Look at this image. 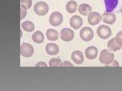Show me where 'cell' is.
I'll return each instance as SVG.
<instances>
[{
	"instance_id": "obj_1",
	"label": "cell",
	"mask_w": 122,
	"mask_h": 91,
	"mask_svg": "<svg viewBox=\"0 0 122 91\" xmlns=\"http://www.w3.org/2000/svg\"><path fill=\"white\" fill-rule=\"evenodd\" d=\"M114 58V55L108 50L104 49L101 52L99 57L100 61L106 65L110 64L112 63Z\"/></svg>"
},
{
	"instance_id": "obj_2",
	"label": "cell",
	"mask_w": 122,
	"mask_h": 91,
	"mask_svg": "<svg viewBox=\"0 0 122 91\" xmlns=\"http://www.w3.org/2000/svg\"><path fill=\"white\" fill-rule=\"evenodd\" d=\"M97 32L98 36L100 38L106 39L112 35L111 29L108 26L102 25L97 28Z\"/></svg>"
},
{
	"instance_id": "obj_3",
	"label": "cell",
	"mask_w": 122,
	"mask_h": 91,
	"mask_svg": "<svg viewBox=\"0 0 122 91\" xmlns=\"http://www.w3.org/2000/svg\"><path fill=\"white\" fill-rule=\"evenodd\" d=\"M34 10L37 15L42 16L46 14L49 10V7L47 4L43 1H40L34 5Z\"/></svg>"
},
{
	"instance_id": "obj_4",
	"label": "cell",
	"mask_w": 122,
	"mask_h": 91,
	"mask_svg": "<svg viewBox=\"0 0 122 91\" xmlns=\"http://www.w3.org/2000/svg\"><path fill=\"white\" fill-rule=\"evenodd\" d=\"M79 34L81 39L85 41H89L91 40L94 35L92 29L88 27H85L82 28L80 31Z\"/></svg>"
},
{
	"instance_id": "obj_5",
	"label": "cell",
	"mask_w": 122,
	"mask_h": 91,
	"mask_svg": "<svg viewBox=\"0 0 122 91\" xmlns=\"http://www.w3.org/2000/svg\"><path fill=\"white\" fill-rule=\"evenodd\" d=\"M63 19V17L61 13L57 11H55L51 14L49 20L52 25L57 26L62 23Z\"/></svg>"
},
{
	"instance_id": "obj_6",
	"label": "cell",
	"mask_w": 122,
	"mask_h": 91,
	"mask_svg": "<svg viewBox=\"0 0 122 91\" xmlns=\"http://www.w3.org/2000/svg\"><path fill=\"white\" fill-rule=\"evenodd\" d=\"M34 51L32 46L28 43H23L20 46V54L24 57H30L33 54Z\"/></svg>"
},
{
	"instance_id": "obj_7",
	"label": "cell",
	"mask_w": 122,
	"mask_h": 91,
	"mask_svg": "<svg viewBox=\"0 0 122 91\" xmlns=\"http://www.w3.org/2000/svg\"><path fill=\"white\" fill-rule=\"evenodd\" d=\"M61 38L63 41H69L73 38L74 34L73 31L71 29L67 28H64L60 32Z\"/></svg>"
},
{
	"instance_id": "obj_8",
	"label": "cell",
	"mask_w": 122,
	"mask_h": 91,
	"mask_svg": "<svg viewBox=\"0 0 122 91\" xmlns=\"http://www.w3.org/2000/svg\"><path fill=\"white\" fill-rule=\"evenodd\" d=\"M102 18V16L99 13L95 12H91L88 14V21L91 25L94 26L99 23Z\"/></svg>"
},
{
	"instance_id": "obj_9",
	"label": "cell",
	"mask_w": 122,
	"mask_h": 91,
	"mask_svg": "<svg viewBox=\"0 0 122 91\" xmlns=\"http://www.w3.org/2000/svg\"><path fill=\"white\" fill-rule=\"evenodd\" d=\"M70 26L75 29L79 28L82 25V18L80 16L75 15L72 16L70 19Z\"/></svg>"
},
{
	"instance_id": "obj_10",
	"label": "cell",
	"mask_w": 122,
	"mask_h": 91,
	"mask_svg": "<svg viewBox=\"0 0 122 91\" xmlns=\"http://www.w3.org/2000/svg\"><path fill=\"white\" fill-rule=\"evenodd\" d=\"M85 53L87 58L90 59H93L97 57L98 49L94 46H90L86 49Z\"/></svg>"
},
{
	"instance_id": "obj_11",
	"label": "cell",
	"mask_w": 122,
	"mask_h": 91,
	"mask_svg": "<svg viewBox=\"0 0 122 91\" xmlns=\"http://www.w3.org/2000/svg\"><path fill=\"white\" fill-rule=\"evenodd\" d=\"M102 21L105 23L112 24L116 21V15L112 13L105 12L102 14Z\"/></svg>"
},
{
	"instance_id": "obj_12",
	"label": "cell",
	"mask_w": 122,
	"mask_h": 91,
	"mask_svg": "<svg viewBox=\"0 0 122 91\" xmlns=\"http://www.w3.org/2000/svg\"><path fill=\"white\" fill-rule=\"evenodd\" d=\"M46 50L47 53L50 55H55L59 52V48L57 45L53 43H48L46 46Z\"/></svg>"
},
{
	"instance_id": "obj_13",
	"label": "cell",
	"mask_w": 122,
	"mask_h": 91,
	"mask_svg": "<svg viewBox=\"0 0 122 91\" xmlns=\"http://www.w3.org/2000/svg\"><path fill=\"white\" fill-rule=\"evenodd\" d=\"M71 58L75 63L78 64L82 63L84 60L82 53L79 50L73 52L71 54Z\"/></svg>"
},
{
	"instance_id": "obj_14",
	"label": "cell",
	"mask_w": 122,
	"mask_h": 91,
	"mask_svg": "<svg viewBox=\"0 0 122 91\" xmlns=\"http://www.w3.org/2000/svg\"><path fill=\"white\" fill-rule=\"evenodd\" d=\"M92 10L91 6L88 4L86 3H82L81 4L78 8V11L81 14L84 15H87Z\"/></svg>"
},
{
	"instance_id": "obj_15",
	"label": "cell",
	"mask_w": 122,
	"mask_h": 91,
	"mask_svg": "<svg viewBox=\"0 0 122 91\" xmlns=\"http://www.w3.org/2000/svg\"><path fill=\"white\" fill-rule=\"evenodd\" d=\"M118 0H104L107 12H111L117 6Z\"/></svg>"
},
{
	"instance_id": "obj_16",
	"label": "cell",
	"mask_w": 122,
	"mask_h": 91,
	"mask_svg": "<svg viewBox=\"0 0 122 91\" xmlns=\"http://www.w3.org/2000/svg\"><path fill=\"white\" fill-rule=\"evenodd\" d=\"M46 35L47 39L51 41H55L58 40L59 34L56 30L52 29H47L46 32Z\"/></svg>"
},
{
	"instance_id": "obj_17",
	"label": "cell",
	"mask_w": 122,
	"mask_h": 91,
	"mask_svg": "<svg viewBox=\"0 0 122 91\" xmlns=\"http://www.w3.org/2000/svg\"><path fill=\"white\" fill-rule=\"evenodd\" d=\"M32 38L34 42L38 43H42L44 39L43 34L39 31H36L33 34Z\"/></svg>"
},
{
	"instance_id": "obj_18",
	"label": "cell",
	"mask_w": 122,
	"mask_h": 91,
	"mask_svg": "<svg viewBox=\"0 0 122 91\" xmlns=\"http://www.w3.org/2000/svg\"><path fill=\"white\" fill-rule=\"evenodd\" d=\"M78 4L75 1L71 0L68 1L66 5L67 11L70 13H73L76 10Z\"/></svg>"
},
{
	"instance_id": "obj_19",
	"label": "cell",
	"mask_w": 122,
	"mask_h": 91,
	"mask_svg": "<svg viewBox=\"0 0 122 91\" xmlns=\"http://www.w3.org/2000/svg\"><path fill=\"white\" fill-rule=\"evenodd\" d=\"M107 46L110 50L114 51L120 50L122 47L117 43L115 38H112L108 41Z\"/></svg>"
},
{
	"instance_id": "obj_20",
	"label": "cell",
	"mask_w": 122,
	"mask_h": 91,
	"mask_svg": "<svg viewBox=\"0 0 122 91\" xmlns=\"http://www.w3.org/2000/svg\"><path fill=\"white\" fill-rule=\"evenodd\" d=\"M22 28L25 31L29 32L33 31L35 29L34 24L31 21H26L21 24Z\"/></svg>"
},
{
	"instance_id": "obj_21",
	"label": "cell",
	"mask_w": 122,
	"mask_h": 91,
	"mask_svg": "<svg viewBox=\"0 0 122 91\" xmlns=\"http://www.w3.org/2000/svg\"><path fill=\"white\" fill-rule=\"evenodd\" d=\"M50 67H62L63 64L61 60L59 59L54 58L51 59L49 61Z\"/></svg>"
},
{
	"instance_id": "obj_22",
	"label": "cell",
	"mask_w": 122,
	"mask_h": 91,
	"mask_svg": "<svg viewBox=\"0 0 122 91\" xmlns=\"http://www.w3.org/2000/svg\"><path fill=\"white\" fill-rule=\"evenodd\" d=\"M115 39L117 43L120 46H122V31H120L118 32Z\"/></svg>"
},
{
	"instance_id": "obj_23",
	"label": "cell",
	"mask_w": 122,
	"mask_h": 91,
	"mask_svg": "<svg viewBox=\"0 0 122 91\" xmlns=\"http://www.w3.org/2000/svg\"><path fill=\"white\" fill-rule=\"evenodd\" d=\"M21 4L25 6L27 9L30 8L32 5V0H20Z\"/></svg>"
},
{
	"instance_id": "obj_24",
	"label": "cell",
	"mask_w": 122,
	"mask_h": 91,
	"mask_svg": "<svg viewBox=\"0 0 122 91\" xmlns=\"http://www.w3.org/2000/svg\"><path fill=\"white\" fill-rule=\"evenodd\" d=\"M20 19L21 20L25 16L27 13L26 8L24 5L20 4Z\"/></svg>"
},
{
	"instance_id": "obj_25",
	"label": "cell",
	"mask_w": 122,
	"mask_h": 91,
	"mask_svg": "<svg viewBox=\"0 0 122 91\" xmlns=\"http://www.w3.org/2000/svg\"><path fill=\"white\" fill-rule=\"evenodd\" d=\"M36 67H47L46 64L44 62H40L37 63L36 65Z\"/></svg>"
},
{
	"instance_id": "obj_26",
	"label": "cell",
	"mask_w": 122,
	"mask_h": 91,
	"mask_svg": "<svg viewBox=\"0 0 122 91\" xmlns=\"http://www.w3.org/2000/svg\"><path fill=\"white\" fill-rule=\"evenodd\" d=\"M64 66H73V65L70 62L66 61L64 63Z\"/></svg>"
},
{
	"instance_id": "obj_27",
	"label": "cell",
	"mask_w": 122,
	"mask_h": 91,
	"mask_svg": "<svg viewBox=\"0 0 122 91\" xmlns=\"http://www.w3.org/2000/svg\"><path fill=\"white\" fill-rule=\"evenodd\" d=\"M121 14H122V7L121 8Z\"/></svg>"
}]
</instances>
